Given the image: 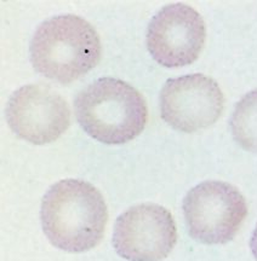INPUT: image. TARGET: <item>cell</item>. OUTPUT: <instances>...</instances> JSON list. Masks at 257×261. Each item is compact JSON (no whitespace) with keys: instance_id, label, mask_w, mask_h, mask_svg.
Instances as JSON below:
<instances>
[{"instance_id":"6da1fadb","label":"cell","mask_w":257,"mask_h":261,"mask_svg":"<svg viewBox=\"0 0 257 261\" xmlns=\"http://www.w3.org/2000/svg\"><path fill=\"white\" fill-rule=\"evenodd\" d=\"M41 225L51 244L68 253L95 248L105 234L108 210L102 194L90 182L63 179L41 201Z\"/></svg>"},{"instance_id":"7a4b0ae2","label":"cell","mask_w":257,"mask_h":261,"mask_svg":"<svg viewBox=\"0 0 257 261\" xmlns=\"http://www.w3.org/2000/svg\"><path fill=\"white\" fill-rule=\"evenodd\" d=\"M101 39L85 18L60 15L39 25L31 41V61L48 79L69 84L99 64Z\"/></svg>"},{"instance_id":"3957f363","label":"cell","mask_w":257,"mask_h":261,"mask_svg":"<svg viewBox=\"0 0 257 261\" xmlns=\"http://www.w3.org/2000/svg\"><path fill=\"white\" fill-rule=\"evenodd\" d=\"M79 125L94 139L108 145L125 144L141 135L148 108L137 89L116 77H101L76 98Z\"/></svg>"},{"instance_id":"277c9868","label":"cell","mask_w":257,"mask_h":261,"mask_svg":"<svg viewBox=\"0 0 257 261\" xmlns=\"http://www.w3.org/2000/svg\"><path fill=\"white\" fill-rule=\"evenodd\" d=\"M182 210L190 236L206 246L233 241L249 214L239 189L222 180H206L192 188Z\"/></svg>"},{"instance_id":"5b68a950","label":"cell","mask_w":257,"mask_h":261,"mask_svg":"<svg viewBox=\"0 0 257 261\" xmlns=\"http://www.w3.org/2000/svg\"><path fill=\"white\" fill-rule=\"evenodd\" d=\"M226 98L209 75L195 73L172 77L159 97L161 119L182 133H195L214 126L222 116Z\"/></svg>"},{"instance_id":"8992f818","label":"cell","mask_w":257,"mask_h":261,"mask_svg":"<svg viewBox=\"0 0 257 261\" xmlns=\"http://www.w3.org/2000/svg\"><path fill=\"white\" fill-rule=\"evenodd\" d=\"M206 35V23L199 11L184 3H174L153 16L147 29V47L162 67H186L200 57Z\"/></svg>"},{"instance_id":"52a82bcc","label":"cell","mask_w":257,"mask_h":261,"mask_svg":"<svg viewBox=\"0 0 257 261\" xmlns=\"http://www.w3.org/2000/svg\"><path fill=\"white\" fill-rule=\"evenodd\" d=\"M176 243V223L162 205H133L115 223L113 246L128 261H161L170 255Z\"/></svg>"},{"instance_id":"ba28073f","label":"cell","mask_w":257,"mask_h":261,"mask_svg":"<svg viewBox=\"0 0 257 261\" xmlns=\"http://www.w3.org/2000/svg\"><path fill=\"white\" fill-rule=\"evenodd\" d=\"M6 117L18 138L35 145L55 142L71 125L66 99L43 84L25 85L16 90L8 102Z\"/></svg>"},{"instance_id":"9c48e42d","label":"cell","mask_w":257,"mask_h":261,"mask_svg":"<svg viewBox=\"0 0 257 261\" xmlns=\"http://www.w3.org/2000/svg\"><path fill=\"white\" fill-rule=\"evenodd\" d=\"M229 123L234 142L245 151L257 154V89L238 100Z\"/></svg>"},{"instance_id":"30bf717a","label":"cell","mask_w":257,"mask_h":261,"mask_svg":"<svg viewBox=\"0 0 257 261\" xmlns=\"http://www.w3.org/2000/svg\"><path fill=\"white\" fill-rule=\"evenodd\" d=\"M250 249H251L252 255L257 261V224L255 226V230H253V232H252L251 240H250Z\"/></svg>"}]
</instances>
